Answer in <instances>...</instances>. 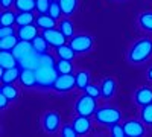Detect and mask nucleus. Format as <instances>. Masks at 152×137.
I'll list each match as a JSON object with an SVG mask.
<instances>
[{"instance_id": "0eeeda50", "label": "nucleus", "mask_w": 152, "mask_h": 137, "mask_svg": "<svg viewBox=\"0 0 152 137\" xmlns=\"http://www.w3.org/2000/svg\"><path fill=\"white\" fill-rule=\"evenodd\" d=\"M73 89H76V76L73 73L58 75V78L53 84V90L56 93H70Z\"/></svg>"}, {"instance_id": "aec40b11", "label": "nucleus", "mask_w": 152, "mask_h": 137, "mask_svg": "<svg viewBox=\"0 0 152 137\" xmlns=\"http://www.w3.org/2000/svg\"><path fill=\"white\" fill-rule=\"evenodd\" d=\"M58 29L64 34V37H66L67 40H70L72 37L75 35V24H73V21L70 20V17L61 18V20H59V24H58Z\"/></svg>"}, {"instance_id": "f03ea898", "label": "nucleus", "mask_w": 152, "mask_h": 137, "mask_svg": "<svg viewBox=\"0 0 152 137\" xmlns=\"http://www.w3.org/2000/svg\"><path fill=\"white\" fill-rule=\"evenodd\" d=\"M93 120H94V123H97L100 127H108L110 128L111 125L122 120V111L117 107H111V105L100 107L93 114Z\"/></svg>"}, {"instance_id": "9b49d317", "label": "nucleus", "mask_w": 152, "mask_h": 137, "mask_svg": "<svg viewBox=\"0 0 152 137\" xmlns=\"http://www.w3.org/2000/svg\"><path fill=\"white\" fill-rule=\"evenodd\" d=\"M41 35L46 38V41L49 43V46H52V47H58V46H62V44H66V37L64 34H62L59 29H46V31H41Z\"/></svg>"}, {"instance_id": "37998d69", "label": "nucleus", "mask_w": 152, "mask_h": 137, "mask_svg": "<svg viewBox=\"0 0 152 137\" xmlns=\"http://www.w3.org/2000/svg\"><path fill=\"white\" fill-rule=\"evenodd\" d=\"M116 2H125V0H116Z\"/></svg>"}, {"instance_id": "412c9836", "label": "nucleus", "mask_w": 152, "mask_h": 137, "mask_svg": "<svg viewBox=\"0 0 152 137\" xmlns=\"http://www.w3.org/2000/svg\"><path fill=\"white\" fill-rule=\"evenodd\" d=\"M75 76H76V89H79L82 92H85V89L88 85H90V72H87V70H79V72H76L75 73Z\"/></svg>"}, {"instance_id": "b1692460", "label": "nucleus", "mask_w": 152, "mask_h": 137, "mask_svg": "<svg viewBox=\"0 0 152 137\" xmlns=\"http://www.w3.org/2000/svg\"><path fill=\"white\" fill-rule=\"evenodd\" d=\"M0 93H3L11 102L17 101L18 96H20V92H18V89L14 84H2V87H0Z\"/></svg>"}, {"instance_id": "ea45409f", "label": "nucleus", "mask_w": 152, "mask_h": 137, "mask_svg": "<svg viewBox=\"0 0 152 137\" xmlns=\"http://www.w3.org/2000/svg\"><path fill=\"white\" fill-rule=\"evenodd\" d=\"M9 99L3 95V93H0V108H2V111H5L6 108H8V105H9Z\"/></svg>"}, {"instance_id": "c85d7f7f", "label": "nucleus", "mask_w": 152, "mask_h": 137, "mask_svg": "<svg viewBox=\"0 0 152 137\" xmlns=\"http://www.w3.org/2000/svg\"><path fill=\"white\" fill-rule=\"evenodd\" d=\"M55 69L58 70L59 75H67V73H73V64L72 59H62L59 58L55 64Z\"/></svg>"}, {"instance_id": "f257e3e1", "label": "nucleus", "mask_w": 152, "mask_h": 137, "mask_svg": "<svg viewBox=\"0 0 152 137\" xmlns=\"http://www.w3.org/2000/svg\"><path fill=\"white\" fill-rule=\"evenodd\" d=\"M152 56V38L151 37H142L135 40L129 49L126 51V61L132 66L143 64Z\"/></svg>"}, {"instance_id": "a878e982", "label": "nucleus", "mask_w": 152, "mask_h": 137, "mask_svg": "<svg viewBox=\"0 0 152 137\" xmlns=\"http://www.w3.org/2000/svg\"><path fill=\"white\" fill-rule=\"evenodd\" d=\"M31 23H35L34 11H23L17 14V21H15L17 26H24V24H31Z\"/></svg>"}, {"instance_id": "6e6552de", "label": "nucleus", "mask_w": 152, "mask_h": 137, "mask_svg": "<svg viewBox=\"0 0 152 137\" xmlns=\"http://www.w3.org/2000/svg\"><path fill=\"white\" fill-rule=\"evenodd\" d=\"M100 97H104L105 101H110L114 96L117 95V90H119V82L116 78L113 76H108L105 79L100 81Z\"/></svg>"}, {"instance_id": "72a5a7b5", "label": "nucleus", "mask_w": 152, "mask_h": 137, "mask_svg": "<svg viewBox=\"0 0 152 137\" xmlns=\"http://www.w3.org/2000/svg\"><path fill=\"white\" fill-rule=\"evenodd\" d=\"M52 0H35V11L38 14H47Z\"/></svg>"}, {"instance_id": "423d86ee", "label": "nucleus", "mask_w": 152, "mask_h": 137, "mask_svg": "<svg viewBox=\"0 0 152 137\" xmlns=\"http://www.w3.org/2000/svg\"><path fill=\"white\" fill-rule=\"evenodd\" d=\"M69 44L75 49V52L76 53H79V55H84V53H88V52H91L93 51V47H94V38L91 35H88V34H75Z\"/></svg>"}, {"instance_id": "39448f33", "label": "nucleus", "mask_w": 152, "mask_h": 137, "mask_svg": "<svg viewBox=\"0 0 152 137\" xmlns=\"http://www.w3.org/2000/svg\"><path fill=\"white\" fill-rule=\"evenodd\" d=\"M35 73H37L38 87H41V89H53V84L59 75L53 66H43V64L35 70Z\"/></svg>"}, {"instance_id": "7c9ffc66", "label": "nucleus", "mask_w": 152, "mask_h": 137, "mask_svg": "<svg viewBox=\"0 0 152 137\" xmlns=\"http://www.w3.org/2000/svg\"><path fill=\"white\" fill-rule=\"evenodd\" d=\"M14 8H15L17 12L34 11L35 9V0H15V2H14Z\"/></svg>"}, {"instance_id": "a19ab883", "label": "nucleus", "mask_w": 152, "mask_h": 137, "mask_svg": "<svg viewBox=\"0 0 152 137\" xmlns=\"http://www.w3.org/2000/svg\"><path fill=\"white\" fill-rule=\"evenodd\" d=\"M14 2L15 0H0V5H2L3 9H8L11 6H14Z\"/></svg>"}, {"instance_id": "c9c22d12", "label": "nucleus", "mask_w": 152, "mask_h": 137, "mask_svg": "<svg viewBox=\"0 0 152 137\" xmlns=\"http://www.w3.org/2000/svg\"><path fill=\"white\" fill-rule=\"evenodd\" d=\"M110 133H111V136H114V137H123V136H126V134H125V128H123V125H120V122L111 125V127H110Z\"/></svg>"}, {"instance_id": "1a4fd4ad", "label": "nucleus", "mask_w": 152, "mask_h": 137, "mask_svg": "<svg viewBox=\"0 0 152 137\" xmlns=\"http://www.w3.org/2000/svg\"><path fill=\"white\" fill-rule=\"evenodd\" d=\"M125 128V134L129 137H142L146 134V128H145V122L142 119H128L123 123Z\"/></svg>"}, {"instance_id": "473e14b6", "label": "nucleus", "mask_w": 152, "mask_h": 137, "mask_svg": "<svg viewBox=\"0 0 152 137\" xmlns=\"http://www.w3.org/2000/svg\"><path fill=\"white\" fill-rule=\"evenodd\" d=\"M49 15H52L56 21L61 20V17L64 15V12H62V8L59 5L58 0H53V2H50V6H49V12H47Z\"/></svg>"}, {"instance_id": "4be33fe9", "label": "nucleus", "mask_w": 152, "mask_h": 137, "mask_svg": "<svg viewBox=\"0 0 152 137\" xmlns=\"http://www.w3.org/2000/svg\"><path fill=\"white\" fill-rule=\"evenodd\" d=\"M66 17H72L79 6V0H58Z\"/></svg>"}, {"instance_id": "f704fd0d", "label": "nucleus", "mask_w": 152, "mask_h": 137, "mask_svg": "<svg viewBox=\"0 0 152 137\" xmlns=\"http://www.w3.org/2000/svg\"><path fill=\"white\" fill-rule=\"evenodd\" d=\"M59 136H62V137H76L78 133H76V130L73 128L72 123H64L59 130Z\"/></svg>"}, {"instance_id": "ddd939ff", "label": "nucleus", "mask_w": 152, "mask_h": 137, "mask_svg": "<svg viewBox=\"0 0 152 137\" xmlns=\"http://www.w3.org/2000/svg\"><path fill=\"white\" fill-rule=\"evenodd\" d=\"M134 102L137 107H143V105H148L152 102V89L148 85H143V87H138V89L134 92Z\"/></svg>"}, {"instance_id": "dca6fc26", "label": "nucleus", "mask_w": 152, "mask_h": 137, "mask_svg": "<svg viewBox=\"0 0 152 137\" xmlns=\"http://www.w3.org/2000/svg\"><path fill=\"white\" fill-rule=\"evenodd\" d=\"M17 66H18V59L12 53V51L0 52V67L2 69H11V67H17Z\"/></svg>"}, {"instance_id": "bb28decb", "label": "nucleus", "mask_w": 152, "mask_h": 137, "mask_svg": "<svg viewBox=\"0 0 152 137\" xmlns=\"http://www.w3.org/2000/svg\"><path fill=\"white\" fill-rule=\"evenodd\" d=\"M56 55H58V58H62V59H73L76 52L70 44H62V46L56 47Z\"/></svg>"}, {"instance_id": "393cba45", "label": "nucleus", "mask_w": 152, "mask_h": 137, "mask_svg": "<svg viewBox=\"0 0 152 137\" xmlns=\"http://www.w3.org/2000/svg\"><path fill=\"white\" fill-rule=\"evenodd\" d=\"M15 21H17L15 12H12L9 8L2 11V14H0V26H12Z\"/></svg>"}, {"instance_id": "6ab92c4d", "label": "nucleus", "mask_w": 152, "mask_h": 137, "mask_svg": "<svg viewBox=\"0 0 152 137\" xmlns=\"http://www.w3.org/2000/svg\"><path fill=\"white\" fill-rule=\"evenodd\" d=\"M35 24L41 31H46V29H52L56 26V20L49 15V14H40L38 17H35Z\"/></svg>"}, {"instance_id": "cd10ccee", "label": "nucleus", "mask_w": 152, "mask_h": 137, "mask_svg": "<svg viewBox=\"0 0 152 137\" xmlns=\"http://www.w3.org/2000/svg\"><path fill=\"white\" fill-rule=\"evenodd\" d=\"M32 46H34V49L38 53H46L49 51V43L46 41V38L41 34H38L35 38L32 40Z\"/></svg>"}, {"instance_id": "58836bf2", "label": "nucleus", "mask_w": 152, "mask_h": 137, "mask_svg": "<svg viewBox=\"0 0 152 137\" xmlns=\"http://www.w3.org/2000/svg\"><path fill=\"white\" fill-rule=\"evenodd\" d=\"M17 31L14 26H0V38L3 37H9V35H15Z\"/></svg>"}, {"instance_id": "5701e85b", "label": "nucleus", "mask_w": 152, "mask_h": 137, "mask_svg": "<svg viewBox=\"0 0 152 137\" xmlns=\"http://www.w3.org/2000/svg\"><path fill=\"white\" fill-rule=\"evenodd\" d=\"M138 26L146 32H152V11H145L142 12L137 18Z\"/></svg>"}, {"instance_id": "20e7f679", "label": "nucleus", "mask_w": 152, "mask_h": 137, "mask_svg": "<svg viewBox=\"0 0 152 137\" xmlns=\"http://www.w3.org/2000/svg\"><path fill=\"white\" fill-rule=\"evenodd\" d=\"M75 113L81 116H93L97 110V99L90 96L88 93H82L75 102Z\"/></svg>"}, {"instance_id": "c03bdc74", "label": "nucleus", "mask_w": 152, "mask_h": 137, "mask_svg": "<svg viewBox=\"0 0 152 137\" xmlns=\"http://www.w3.org/2000/svg\"><path fill=\"white\" fill-rule=\"evenodd\" d=\"M52 2H53V0H52Z\"/></svg>"}, {"instance_id": "4468645a", "label": "nucleus", "mask_w": 152, "mask_h": 137, "mask_svg": "<svg viewBox=\"0 0 152 137\" xmlns=\"http://www.w3.org/2000/svg\"><path fill=\"white\" fill-rule=\"evenodd\" d=\"M18 81H20L21 87H24V89H34V87L38 85L37 73H35L34 69H21Z\"/></svg>"}, {"instance_id": "f8f14e48", "label": "nucleus", "mask_w": 152, "mask_h": 137, "mask_svg": "<svg viewBox=\"0 0 152 137\" xmlns=\"http://www.w3.org/2000/svg\"><path fill=\"white\" fill-rule=\"evenodd\" d=\"M18 66H20V69H34V70H37L41 66V53H38L37 51H32V52L26 53L24 56H21L18 59Z\"/></svg>"}, {"instance_id": "2f4dec72", "label": "nucleus", "mask_w": 152, "mask_h": 137, "mask_svg": "<svg viewBox=\"0 0 152 137\" xmlns=\"http://www.w3.org/2000/svg\"><path fill=\"white\" fill-rule=\"evenodd\" d=\"M140 119L145 122V125L152 127V102L140 107Z\"/></svg>"}, {"instance_id": "9d476101", "label": "nucleus", "mask_w": 152, "mask_h": 137, "mask_svg": "<svg viewBox=\"0 0 152 137\" xmlns=\"http://www.w3.org/2000/svg\"><path fill=\"white\" fill-rule=\"evenodd\" d=\"M72 125L76 130V133H78V136H87L93 130V122H91L90 116L76 114V117L72 120Z\"/></svg>"}, {"instance_id": "2eb2a0df", "label": "nucleus", "mask_w": 152, "mask_h": 137, "mask_svg": "<svg viewBox=\"0 0 152 137\" xmlns=\"http://www.w3.org/2000/svg\"><path fill=\"white\" fill-rule=\"evenodd\" d=\"M38 28L35 23H31V24H24V26H18L17 29V35L20 40H26V41H32L35 37L38 35Z\"/></svg>"}, {"instance_id": "a211bd4d", "label": "nucleus", "mask_w": 152, "mask_h": 137, "mask_svg": "<svg viewBox=\"0 0 152 137\" xmlns=\"http://www.w3.org/2000/svg\"><path fill=\"white\" fill-rule=\"evenodd\" d=\"M35 51L34 46H32V41H26V40H18V43L15 44V47L12 49V53L15 55L17 59H20L21 56H24L26 53Z\"/></svg>"}, {"instance_id": "79ce46f5", "label": "nucleus", "mask_w": 152, "mask_h": 137, "mask_svg": "<svg viewBox=\"0 0 152 137\" xmlns=\"http://www.w3.org/2000/svg\"><path fill=\"white\" fill-rule=\"evenodd\" d=\"M146 79L152 82V66H151V67L146 70Z\"/></svg>"}, {"instance_id": "f3484780", "label": "nucleus", "mask_w": 152, "mask_h": 137, "mask_svg": "<svg viewBox=\"0 0 152 137\" xmlns=\"http://www.w3.org/2000/svg\"><path fill=\"white\" fill-rule=\"evenodd\" d=\"M20 72H21V69H18V67L2 69V75H0L2 84H14L20 78Z\"/></svg>"}, {"instance_id": "e433bc0d", "label": "nucleus", "mask_w": 152, "mask_h": 137, "mask_svg": "<svg viewBox=\"0 0 152 137\" xmlns=\"http://www.w3.org/2000/svg\"><path fill=\"white\" fill-rule=\"evenodd\" d=\"M85 93H88L90 96H93V97H100V87L99 85H94V84H91L90 82V85L85 89Z\"/></svg>"}, {"instance_id": "4c0bfd02", "label": "nucleus", "mask_w": 152, "mask_h": 137, "mask_svg": "<svg viewBox=\"0 0 152 137\" xmlns=\"http://www.w3.org/2000/svg\"><path fill=\"white\" fill-rule=\"evenodd\" d=\"M41 64L43 66H53L55 67L56 61H55V58L50 55L49 52H46V53H41Z\"/></svg>"}, {"instance_id": "c756f323", "label": "nucleus", "mask_w": 152, "mask_h": 137, "mask_svg": "<svg viewBox=\"0 0 152 137\" xmlns=\"http://www.w3.org/2000/svg\"><path fill=\"white\" fill-rule=\"evenodd\" d=\"M18 43V35H9V37H3L0 38V49L2 51H12L15 47V44Z\"/></svg>"}, {"instance_id": "7ed1b4c3", "label": "nucleus", "mask_w": 152, "mask_h": 137, "mask_svg": "<svg viewBox=\"0 0 152 137\" xmlns=\"http://www.w3.org/2000/svg\"><path fill=\"white\" fill-rule=\"evenodd\" d=\"M61 127H62V119H61L59 111L47 110L41 116V130L46 134H50V136L56 134V133H59Z\"/></svg>"}]
</instances>
